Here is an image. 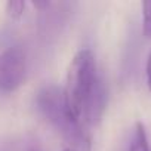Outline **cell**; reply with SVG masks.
Instances as JSON below:
<instances>
[{
  "label": "cell",
  "instance_id": "cell-1",
  "mask_svg": "<svg viewBox=\"0 0 151 151\" xmlns=\"http://www.w3.org/2000/svg\"><path fill=\"white\" fill-rule=\"evenodd\" d=\"M96 79L98 76L92 52L88 49L77 52L68 65L65 86L62 91L65 113L74 122L83 123V114Z\"/></svg>",
  "mask_w": 151,
  "mask_h": 151
},
{
  "label": "cell",
  "instance_id": "cell-2",
  "mask_svg": "<svg viewBox=\"0 0 151 151\" xmlns=\"http://www.w3.org/2000/svg\"><path fill=\"white\" fill-rule=\"evenodd\" d=\"M37 107L43 117L65 138L71 145L73 151H89V136L85 130L83 123H77L68 117L64 108L62 92L55 88L43 89L37 96Z\"/></svg>",
  "mask_w": 151,
  "mask_h": 151
},
{
  "label": "cell",
  "instance_id": "cell-3",
  "mask_svg": "<svg viewBox=\"0 0 151 151\" xmlns=\"http://www.w3.org/2000/svg\"><path fill=\"white\" fill-rule=\"evenodd\" d=\"M25 53L21 47H9L0 53V91L14 92L25 79Z\"/></svg>",
  "mask_w": 151,
  "mask_h": 151
},
{
  "label": "cell",
  "instance_id": "cell-4",
  "mask_svg": "<svg viewBox=\"0 0 151 151\" xmlns=\"http://www.w3.org/2000/svg\"><path fill=\"white\" fill-rule=\"evenodd\" d=\"M129 151H150L145 127L139 122L135 124V132H133V138H132Z\"/></svg>",
  "mask_w": 151,
  "mask_h": 151
},
{
  "label": "cell",
  "instance_id": "cell-5",
  "mask_svg": "<svg viewBox=\"0 0 151 151\" xmlns=\"http://www.w3.org/2000/svg\"><path fill=\"white\" fill-rule=\"evenodd\" d=\"M142 31L147 39H151V0L142 2Z\"/></svg>",
  "mask_w": 151,
  "mask_h": 151
},
{
  "label": "cell",
  "instance_id": "cell-6",
  "mask_svg": "<svg viewBox=\"0 0 151 151\" xmlns=\"http://www.w3.org/2000/svg\"><path fill=\"white\" fill-rule=\"evenodd\" d=\"M25 2L24 0H9L6 3V12L12 19H19L24 15Z\"/></svg>",
  "mask_w": 151,
  "mask_h": 151
},
{
  "label": "cell",
  "instance_id": "cell-7",
  "mask_svg": "<svg viewBox=\"0 0 151 151\" xmlns=\"http://www.w3.org/2000/svg\"><path fill=\"white\" fill-rule=\"evenodd\" d=\"M145 71H147V85H148V89L151 92V53L147 59V67H145Z\"/></svg>",
  "mask_w": 151,
  "mask_h": 151
},
{
  "label": "cell",
  "instance_id": "cell-8",
  "mask_svg": "<svg viewBox=\"0 0 151 151\" xmlns=\"http://www.w3.org/2000/svg\"><path fill=\"white\" fill-rule=\"evenodd\" d=\"M33 6L37 9H45L49 6V2H33Z\"/></svg>",
  "mask_w": 151,
  "mask_h": 151
},
{
  "label": "cell",
  "instance_id": "cell-9",
  "mask_svg": "<svg viewBox=\"0 0 151 151\" xmlns=\"http://www.w3.org/2000/svg\"><path fill=\"white\" fill-rule=\"evenodd\" d=\"M64 151H73V150H70V148H67V150H64Z\"/></svg>",
  "mask_w": 151,
  "mask_h": 151
}]
</instances>
